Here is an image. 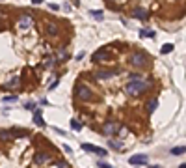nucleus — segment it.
Here are the masks:
<instances>
[{
	"instance_id": "obj_1",
	"label": "nucleus",
	"mask_w": 186,
	"mask_h": 168,
	"mask_svg": "<svg viewBox=\"0 0 186 168\" xmlns=\"http://www.w3.org/2000/svg\"><path fill=\"white\" fill-rule=\"evenodd\" d=\"M147 88H149V82H147V81H143V78H140L138 75H132V77H130V82L125 86L127 94H128V95H132V97L141 95Z\"/></svg>"
},
{
	"instance_id": "obj_2",
	"label": "nucleus",
	"mask_w": 186,
	"mask_h": 168,
	"mask_svg": "<svg viewBox=\"0 0 186 168\" xmlns=\"http://www.w3.org/2000/svg\"><path fill=\"white\" fill-rule=\"evenodd\" d=\"M76 99L78 101H90L91 99V90L87 88V86H84V84H78L76 86Z\"/></svg>"
},
{
	"instance_id": "obj_3",
	"label": "nucleus",
	"mask_w": 186,
	"mask_h": 168,
	"mask_svg": "<svg viewBox=\"0 0 186 168\" xmlns=\"http://www.w3.org/2000/svg\"><path fill=\"white\" fill-rule=\"evenodd\" d=\"M130 64H132L134 67H145L147 65V56L143 52H134L132 56H130Z\"/></svg>"
},
{
	"instance_id": "obj_4",
	"label": "nucleus",
	"mask_w": 186,
	"mask_h": 168,
	"mask_svg": "<svg viewBox=\"0 0 186 168\" xmlns=\"http://www.w3.org/2000/svg\"><path fill=\"white\" fill-rule=\"evenodd\" d=\"M119 129H121V125H119L117 121H108L104 123V127H102V133L106 134V137H112V134H115Z\"/></svg>"
},
{
	"instance_id": "obj_5",
	"label": "nucleus",
	"mask_w": 186,
	"mask_h": 168,
	"mask_svg": "<svg viewBox=\"0 0 186 168\" xmlns=\"http://www.w3.org/2000/svg\"><path fill=\"white\" fill-rule=\"evenodd\" d=\"M128 163L132 164V166H134V164H136V166H140V164H149V157L143 155V153H138V155H132V157H130Z\"/></svg>"
},
{
	"instance_id": "obj_6",
	"label": "nucleus",
	"mask_w": 186,
	"mask_h": 168,
	"mask_svg": "<svg viewBox=\"0 0 186 168\" xmlns=\"http://www.w3.org/2000/svg\"><path fill=\"white\" fill-rule=\"evenodd\" d=\"M82 150L84 151H91V153H97V155H101V157H106V150L102 148H95V146H90V144H82Z\"/></svg>"
},
{
	"instance_id": "obj_7",
	"label": "nucleus",
	"mask_w": 186,
	"mask_h": 168,
	"mask_svg": "<svg viewBox=\"0 0 186 168\" xmlns=\"http://www.w3.org/2000/svg\"><path fill=\"white\" fill-rule=\"evenodd\" d=\"M32 25H34V21H32L30 15H23V17L19 19V28H20V30H26V28H30Z\"/></svg>"
},
{
	"instance_id": "obj_8",
	"label": "nucleus",
	"mask_w": 186,
	"mask_h": 168,
	"mask_svg": "<svg viewBox=\"0 0 186 168\" xmlns=\"http://www.w3.org/2000/svg\"><path fill=\"white\" fill-rule=\"evenodd\" d=\"M13 133L11 131H6V129H0V140L2 142H9V140H13Z\"/></svg>"
},
{
	"instance_id": "obj_9",
	"label": "nucleus",
	"mask_w": 186,
	"mask_h": 168,
	"mask_svg": "<svg viewBox=\"0 0 186 168\" xmlns=\"http://www.w3.org/2000/svg\"><path fill=\"white\" fill-rule=\"evenodd\" d=\"M108 58H110L108 52L104 49H101V51H97V54L93 56V62H102V60H108Z\"/></svg>"
},
{
	"instance_id": "obj_10",
	"label": "nucleus",
	"mask_w": 186,
	"mask_h": 168,
	"mask_svg": "<svg viewBox=\"0 0 186 168\" xmlns=\"http://www.w3.org/2000/svg\"><path fill=\"white\" fill-rule=\"evenodd\" d=\"M115 75V71H97L95 77L99 78V81H104V78H112Z\"/></svg>"
},
{
	"instance_id": "obj_11",
	"label": "nucleus",
	"mask_w": 186,
	"mask_h": 168,
	"mask_svg": "<svg viewBox=\"0 0 186 168\" xmlns=\"http://www.w3.org/2000/svg\"><path fill=\"white\" fill-rule=\"evenodd\" d=\"M132 15H134L136 19H141V21H145V19H147V11H145L143 8H136V9L132 11Z\"/></svg>"
},
{
	"instance_id": "obj_12",
	"label": "nucleus",
	"mask_w": 186,
	"mask_h": 168,
	"mask_svg": "<svg viewBox=\"0 0 186 168\" xmlns=\"http://www.w3.org/2000/svg\"><path fill=\"white\" fill-rule=\"evenodd\" d=\"M34 159H36V163H37V164H45V163L49 161V155L41 151V153H36V157H34Z\"/></svg>"
},
{
	"instance_id": "obj_13",
	"label": "nucleus",
	"mask_w": 186,
	"mask_h": 168,
	"mask_svg": "<svg viewBox=\"0 0 186 168\" xmlns=\"http://www.w3.org/2000/svg\"><path fill=\"white\" fill-rule=\"evenodd\" d=\"M47 34H49V36H56V34H58V25H56V22H49V25H47Z\"/></svg>"
},
{
	"instance_id": "obj_14",
	"label": "nucleus",
	"mask_w": 186,
	"mask_h": 168,
	"mask_svg": "<svg viewBox=\"0 0 186 168\" xmlns=\"http://www.w3.org/2000/svg\"><path fill=\"white\" fill-rule=\"evenodd\" d=\"M156 107H158V101H156V99H149V101H147V105H145L147 112H155V110H156Z\"/></svg>"
},
{
	"instance_id": "obj_15",
	"label": "nucleus",
	"mask_w": 186,
	"mask_h": 168,
	"mask_svg": "<svg viewBox=\"0 0 186 168\" xmlns=\"http://www.w3.org/2000/svg\"><path fill=\"white\" fill-rule=\"evenodd\" d=\"M34 123H36V125H39V127H45V121H43V118H41L39 112H36V114H34Z\"/></svg>"
},
{
	"instance_id": "obj_16",
	"label": "nucleus",
	"mask_w": 186,
	"mask_h": 168,
	"mask_svg": "<svg viewBox=\"0 0 186 168\" xmlns=\"http://www.w3.org/2000/svg\"><path fill=\"white\" fill-rule=\"evenodd\" d=\"M20 84V78L19 77H15V78H11V81H9V84L8 86H4V90H8V88H17Z\"/></svg>"
},
{
	"instance_id": "obj_17",
	"label": "nucleus",
	"mask_w": 186,
	"mask_h": 168,
	"mask_svg": "<svg viewBox=\"0 0 186 168\" xmlns=\"http://www.w3.org/2000/svg\"><path fill=\"white\" fill-rule=\"evenodd\" d=\"M173 49H175V47H173L171 43H166V45H162V49H160V52H162V54H166V52H171Z\"/></svg>"
},
{
	"instance_id": "obj_18",
	"label": "nucleus",
	"mask_w": 186,
	"mask_h": 168,
	"mask_svg": "<svg viewBox=\"0 0 186 168\" xmlns=\"http://www.w3.org/2000/svg\"><path fill=\"white\" fill-rule=\"evenodd\" d=\"M108 144H110V148H112L114 151H119V150H121V144H119L117 140H110Z\"/></svg>"
},
{
	"instance_id": "obj_19",
	"label": "nucleus",
	"mask_w": 186,
	"mask_h": 168,
	"mask_svg": "<svg viewBox=\"0 0 186 168\" xmlns=\"http://www.w3.org/2000/svg\"><path fill=\"white\" fill-rule=\"evenodd\" d=\"M171 153H173V155H182V153H184V146H179V148H173V150H171Z\"/></svg>"
},
{
	"instance_id": "obj_20",
	"label": "nucleus",
	"mask_w": 186,
	"mask_h": 168,
	"mask_svg": "<svg viewBox=\"0 0 186 168\" xmlns=\"http://www.w3.org/2000/svg\"><path fill=\"white\" fill-rule=\"evenodd\" d=\"M71 127H73L74 131H80V129H82V125H80V121H76V120H71Z\"/></svg>"
},
{
	"instance_id": "obj_21",
	"label": "nucleus",
	"mask_w": 186,
	"mask_h": 168,
	"mask_svg": "<svg viewBox=\"0 0 186 168\" xmlns=\"http://www.w3.org/2000/svg\"><path fill=\"white\" fill-rule=\"evenodd\" d=\"M141 38H155V32H151V30H143V32H141Z\"/></svg>"
},
{
	"instance_id": "obj_22",
	"label": "nucleus",
	"mask_w": 186,
	"mask_h": 168,
	"mask_svg": "<svg viewBox=\"0 0 186 168\" xmlns=\"http://www.w3.org/2000/svg\"><path fill=\"white\" fill-rule=\"evenodd\" d=\"M4 101H6V103H15V101H17V95H9V97H6Z\"/></svg>"
},
{
	"instance_id": "obj_23",
	"label": "nucleus",
	"mask_w": 186,
	"mask_h": 168,
	"mask_svg": "<svg viewBox=\"0 0 186 168\" xmlns=\"http://www.w3.org/2000/svg\"><path fill=\"white\" fill-rule=\"evenodd\" d=\"M99 168H114V166H110V164H106L104 161H101V163H99Z\"/></svg>"
},
{
	"instance_id": "obj_24",
	"label": "nucleus",
	"mask_w": 186,
	"mask_h": 168,
	"mask_svg": "<svg viewBox=\"0 0 186 168\" xmlns=\"http://www.w3.org/2000/svg\"><path fill=\"white\" fill-rule=\"evenodd\" d=\"M49 8H50L52 11H58V9H60V6H58V4H49Z\"/></svg>"
},
{
	"instance_id": "obj_25",
	"label": "nucleus",
	"mask_w": 186,
	"mask_h": 168,
	"mask_svg": "<svg viewBox=\"0 0 186 168\" xmlns=\"http://www.w3.org/2000/svg\"><path fill=\"white\" fill-rule=\"evenodd\" d=\"M58 168H69V164L63 163V161H60V163H58Z\"/></svg>"
},
{
	"instance_id": "obj_26",
	"label": "nucleus",
	"mask_w": 186,
	"mask_h": 168,
	"mask_svg": "<svg viewBox=\"0 0 186 168\" xmlns=\"http://www.w3.org/2000/svg\"><path fill=\"white\" fill-rule=\"evenodd\" d=\"M93 17H97V19H101V17H102V13H101V11H93Z\"/></svg>"
},
{
	"instance_id": "obj_27",
	"label": "nucleus",
	"mask_w": 186,
	"mask_h": 168,
	"mask_svg": "<svg viewBox=\"0 0 186 168\" xmlns=\"http://www.w3.org/2000/svg\"><path fill=\"white\" fill-rule=\"evenodd\" d=\"M32 2H34V4H41V2H43V0H32Z\"/></svg>"
},
{
	"instance_id": "obj_28",
	"label": "nucleus",
	"mask_w": 186,
	"mask_h": 168,
	"mask_svg": "<svg viewBox=\"0 0 186 168\" xmlns=\"http://www.w3.org/2000/svg\"><path fill=\"white\" fill-rule=\"evenodd\" d=\"M149 168H162V166H158V164H155V166H149Z\"/></svg>"
}]
</instances>
